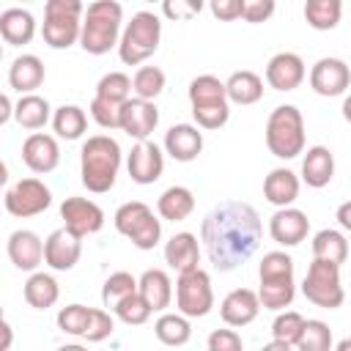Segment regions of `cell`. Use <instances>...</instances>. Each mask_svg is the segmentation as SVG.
Returning <instances> with one entry per match:
<instances>
[{"label":"cell","instance_id":"obj_44","mask_svg":"<svg viewBox=\"0 0 351 351\" xmlns=\"http://www.w3.org/2000/svg\"><path fill=\"white\" fill-rule=\"evenodd\" d=\"M302 329H304L302 313H296V310H282V313H277V318H274V324H271V337L280 340V343L296 346Z\"/></svg>","mask_w":351,"mask_h":351},{"label":"cell","instance_id":"obj_8","mask_svg":"<svg viewBox=\"0 0 351 351\" xmlns=\"http://www.w3.org/2000/svg\"><path fill=\"white\" fill-rule=\"evenodd\" d=\"M112 222H115V230L121 236H126L137 250H154L162 239V222L154 217L151 206L143 200L123 203L115 211Z\"/></svg>","mask_w":351,"mask_h":351},{"label":"cell","instance_id":"obj_32","mask_svg":"<svg viewBox=\"0 0 351 351\" xmlns=\"http://www.w3.org/2000/svg\"><path fill=\"white\" fill-rule=\"evenodd\" d=\"M14 118H16V123H19L22 129L36 132V129H44L47 121H52V107H49V101H47L44 96H38V93L19 96V101H16V107H14Z\"/></svg>","mask_w":351,"mask_h":351},{"label":"cell","instance_id":"obj_11","mask_svg":"<svg viewBox=\"0 0 351 351\" xmlns=\"http://www.w3.org/2000/svg\"><path fill=\"white\" fill-rule=\"evenodd\" d=\"M52 203V192L49 186L41 181V178H19L11 189H5L3 195V206L11 217H19V219H27V217H36L41 211H47Z\"/></svg>","mask_w":351,"mask_h":351},{"label":"cell","instance_id":"obj_30","mask_svg":"<svg viewBox=\"0 0 351 351\" xmlns=\"http://www.w3.org/2000/svg\"><path fill=\"white\" fill-rule=\"evenodd\" d=\"M189 104L192 110H200V107H219V104H228V88L219 77L214 74H200L189 82Z\"/></svg>","mask_w":351,"mask_h":351},{"label":"cell","instance_id":"obj_25","mask_svg":"<svg viewBox=\"0 0 351 351\" xmlns=\"http://www.w3.org/2000/svg\"><path fill=\"white\" fill-rule=\"evenodd\" d=\"M299 176L288 167H274L266 178H263V197L277 206V208H288L293 206V200L299 197Z\"/></svg>","mask_w":351,"mask_h":351},{"label":"cell","instance_id":"obj_23","mask_svg":"<svg viewBox=\"0 0 351 351\" xmlns=\"http://www.w3.org/2000/svg\"><path fill=\"white\" fill-rule=\"evenodd\" d=\"M203 151V132L192 123H176L165 132V154L176 162H192Z\"/></svg>","mask_w":351,"mask_h":351},{"label":"cell","instance_id":"obj_55","mask_svg":"<svg viewBox=\"0 0 351 351\" xmlns=\"http://www.w3.org/2000/svg\"><path fill=\"white\" fill-rule=\"evenodd\" d=\"M261 351H293V346H288V343H280V340H271V343H266Z\"/></svg>","mask_w":351,"mask_h":351},{"label":"cell","instance_id":"obj_52","mask_svg":"<svg viewBox=\"0 0 351 351\" xmlns=\"http://www.w3.org/2000/svg\"><path fill=\"white\" fill-rule=\"evenodd\" d=\"M335 219H337V225H340L343 230H348V233H351V200H346V203H340V206H337Z\"/></svg>","mask_w":351,"mask_h":351},{"label":"cell","instance_id":"obj_50","mask_svg":"<svg viewBox=\"0 0 351 351\" xmlns=\"http://www.w3.org/2000/svg\"><path fill=\"white\" fill-rule=\"evenodd\" d=\"M274 0H247L244 3V22H250V25H261V22H266L271 14H274Z\"/></svg>","mask_w":351,"mask_h":351},{"label":"cell","instance_id":"obj_15","mask_svg":"<svg viewBox=\"0 0 351 351\" xmlns=\"http://www.w3.org/2000/svg\"><path fill=\"white\" fill-rule=\"evenodd\" d=\"M159 126V110L154 101H145V99H137L132 96L123 107H121V132L137 143L148 140L151 132Z\"/></svg>","mask_w":351,"mask_h":351},{"label":"cell","instance_id":"obj_34","mask_svg":"<svg viewBox=\"0 0 351 351\" xmlns=\"http://www.w3.org/2000/svg\"><path fill=\"white\" fill-rule=\"evenodd\" d=\"M313 258L343 266V263L348 261V239H346L340 230H335V228L318 230V233L313 236Z\"/></svg>","mask_w":351,"mask_h":351},{"label":"cell","instance_id":"obj_6","mask_svg":"<svg viewBox=\"0 0 351 351\" xmlns=\"http://www.w3.org/2000/svg\"><path fill=\"white\" fill-rule=\"evenodd\" d=\"M266 148L277 159H293V156L304 154V118H302L299 107L280 104L269 112Z\"/></svg>","mask_w":351,"mask_h":351},{"label":"cell","instance_id":"obj_4","mask_svg":"<svg viewBox=\"0 0 351 351\" xmlns=\"http://www.w3.org/2000/svg\"><path fill=\"white\" fill-rule=\"evenodd\" d=\"M121 22L123 5L115 0H96L85 8L80 47L88 55H104L121 44Z\"/></svg>","mask_w":351,"mask_h":351},{"label":"cell","instance_id":"obj_48","mask_svg":"<svg viewBox=\"0 0 351 351\" xmlns=\"http://www.w3.org/2000/svg\"><path fill=\"white\" fill-rule=\"evenodd\" d=\"M208 351H244L241 335L236 329H214L206 340Z\"/></svg>","mask_w":351,"mask_h":351},{"label":"cell","instance_id":"obj_42","mask_svg":"<svg viewBox=\"0 0 351 351\" xmlns=\"http://www.w3.org/2000/svg\"><path fill=\"white\" fill-rule=\"evenodd\" d=\"M115 315H118V321H123L126 326H143L148 318H151V304L140 296V291L137 293H132V296H126L123 302H118L115 304V310H112Z\"/></svg>","mask_w":351,"mask_h":351},{"label":"cell","instance_id":"obj_35","mask_svg":"<svg viewBox=\"0 0 351 351\" xmlns=\"http://www.w3.org/2000/svg\"><path fill=\"white\" fill-rule=\"evenodd\" d=\"M154 335L162 346H184L189 343L192 337V326H189V318L181 315V313H162L154 324Z\"/></svg>","mask_w":351,"mask_h":351},{"label":"cell","instance_id":"obj_14","mask_svg":"<svg viewBox=\"0 0 351 351\" xmlns=\"http://www.w3.org/2000/svg\"><path fill=\"white\" fill-rule=\"evenodd\" d=\"M126 170H129V178L134 184L148 186V184L159 181L162 178V170H165V154H162V148L156 143H151V140L137 143L129 151V156H126Z\"/></svg>","mask_w":351,"mask_h":351},{"label":"cell","instance_id":"obj_22","mask_svg":"<svg viewBox=\"0 0 351 351\" xmlns=\"http://www.w3.org/2000/svg\"><path fill=\"white\" fill-rule=\"evenodd\" d=\"M165 263L176 271V274H186L192 269H200V241L195 233L189 230H181V233H173L165 244Z\"/></svg>","mask_w":351,"mask_h":351},{"label":"cell","instance_id":"obj_53","mask_svg":"<svg viewBox=\"0 0 351 351\" xmlns=\"http://www.w3.org/2000/svg\"><path fill=\"white\" fill-rule=\"evenodd\" d=\"M14 107H16V104H11L8 93H3V96H0V123H8V118L14 115Z\"/></svg>","mask_w":351,"mask_h":351},{"label":"cell","instance_id":"obj_13","mask_svg":"<svg viewBox=\"0 0 351 351\" xmlns=\"http://www.w3.org/2000/svg\"><path fill=\"white\" fill-rule=\"evenodd\" d=\"M348 85H351V69L340 58H321L310 69V88L318 96H326V99L343 96Z\"/></svg>","mask_w":351,"mask_h":351},{"label":"cell","instance_id":"obj_3","mask_svg":"<svg viewBox=\"0 0 351 351\" xmlns=\"http://www.w3.org/2000/svg\"><path fill=\"white\" fill-rule=\"evenodd\" d=\"M258 299L263 310H274L282 313L285 307H291L293 296H296V282H293V258L282 250H271L261 258L258 263Z\"/></svg>","mask_w":351,"mask_h":351},{"label":"cell","instance_id":"obj_28","mask_svg":"<svg viewBox=\"0 0 351 351\" xmlns=\"http://www.w3.org/2000/svg\"><path fill=\"white\" fill-rule=\"evenodd\" d=\"M140 296L151 304L154 313H165L173 302V282H170V274L162 271V269H145L140 274Z\"/></svg>","mask_w":351,"mask_h":351},{"label":"cell","instance_id":"obj_7","mask_svg":"<svg viewBox=\"0 0 351 351\" xmlns=\"http://www.w3.org/2000/svg\"><path fill=\"white\" fill-rule=\"evenodd\" d=\"M159 41H162V19L154 11H137L121 33L118 55L126 66H140L156 52Z\"/></svg>","mask_w":351,"mask_h":351},{"label":"cell","instance_id":"obj_57","mask_svg":"<svg viewBox=\"0 0 351 351\" xmlns=\"http://www.w3.org/2000/svg\"><path fill=\"white\" fill-rule=\"evenodd\" d=\"M58 351H88L85 346H80V343H66V346H60Z\"/></svg>","mask_w":351,"mask_h":351},{"label":"cell","instance_id":"obj_37","mask_svg":"<svg viewBox=\"0 0 351 351\" xmlns=\"http://www.w3.org/2000/svg\"><path fill=\"white\" fill-rule=\"evenodd\" d=\"M343 16L340 0H307L304 3V19L313 30H335Z\"/></svg>","mask_w":351,"mask_h":351},{"label":"cell","instance_id":"obj_39","mask_svg":"<svg viewBox=\"0 0 351 351\" xmlns=\"http://www.w3.org/2000/svg\"><path fill=\"white\" fill-rule=\"evenodd\" d=\"M137 288H140V280L134 274H129V271H112L104 280V285H101V302H104V307H112L115 310V304L123 302L126 296L137 293Z\"/></svg>","mask_w":351,"mask_h":351},{"label":"cell","instance_id":"obj_1","mask_svg":"<svg viewBox=\"0 0 351 351\" xmlns=\"http://www.w3.org/2000/svg\"><path fill=\"white\" fill-rule=\"evenodd\" d=\"M261 236V217L244 200H222L200 222V241L208 263L217 271H233L244 266L255 255Z\"/></svg>","mask_w":351,"mask_h":351},{"label":"cell","instance_id":"obj_38","mask_svg":"<svg viewBox=\"0 0 351 351\" xmlns=\"http://www.w3.org/2000/svg\"><path fill=\"white\" fill-rule=\"evenodd\" d=\"M165 82H167V77H165V71L159 66H140L134 71V77H132V93L137 99L154 101L165 90Z\"/></svg>","mask_w":351,"mask_h":351},{"label":"cell","instance_id":"obj_24","mask_svg":"<svg viewBox=\"0 0 351 351\" xmlns=\"http://www.w3.org/2000/svg\"><path fill=\"white\" fill-rule=\"evenodd\" d=\"M44 77H47V69H44V63H41L38 55H19L8 66V85L19 96L36 93V88H41Z\"/></svg>","mask_w":351,"mask_h":351},{"label":"cell","instance_id":"obj_47","mask_svg":"<svg viewBox=\"0 0 351 351\" xmlns=\"http://www.w3.org/2000/svg\"><path fill=\"white\" fill-rule=\"evenodd\" d=\"M192 118H195L197 129H222V126L228 123V118H230V104L192 110Z\"/></svg>","mask_w":351,"mask_h":351},{"label":"cell","instance_id":"obj_20","mask_svg":"<svg viewBox=\"0 0 351 351\" xmlns=\"http://www.w3.org/2000/svg\"><path fill=\"white\" fill-rule=\"evenodd\" d=\"M261 313V299H258V291H250V288H236L230 291L222 304H219V315L228 326L239 329V326H247L258 318Z\"/></svg>","mask_w":351,"mask_h":351},{"label":"cell","instance_id":"obj_56","mask_svg":"<svg viewBox=\"0 0 351 351\" xmlns=\"http://www.w3.org/2000/svg\"><path fill=\"white\" fill-rule=\"evenodd\" d=\"M343 118H346V121L351 123V93H348V96L343 99Z\"/></svg>","mask_w":351,"mask_h":351},{"label":"cell","instance_id":"obj_54","mask_svg":"<svg viewBox=\"0 0 351 351\" xmlns=\"http://www.w3.org/2000/svg\"><path fill=\"white\" fill-rule=\"evenodd\" d=\"M3 346H0V351H8L11 348V340H14V332H11V324L8 321H3Z\"/></svg>","mask_w":351,"mask_h":351},{"label":"cell","instance_id":"obj_27","mask_svg":"<svg viewBox=\"0 0 351 351\" xmlns=\"http://www.w3.org/2000/svg\"><path fill=\"white\" fill-rule=\"evenodd\" d=\"M0 36L11 47H25L36 36V19L27 8H5L0 14Z\"/></svg>","mask_w":351,"mask_h":351},{"label":"cell","instance_id":"obj_33","mask_svg":"<svg viewBox=\"0 0 351 351\" xmlns=\"http://www.w3.org/2000/svg\"><path fill=\"white\" fill-rule=\"evenodd\" d=\"M22 293H25V302H27L30 307H36V310H49V307L58 302V296H60V285H58V280H55L52 274H47V271H33V274L27 277Z\"/></svg>","mask_w":351,"mask_h":351},{"label":"cell","instance_id":"obj_45","mask_svg":"<svg viewBox=\"0 0 351 351\" xmlns=\"http://www.w3.org/2000/svg\"><path fill=\"white\" fill-rule=\"evenodd\" d=\"M121 107L123 104H115V101H107V99H99L93 96L90 101V118L101 126V129H121Z\"/></svg>","mask_w":351,"mask_h":351},{"label":"cell","instance_id":"obj_18","mask_svg":"<svg viewBox=\"0 0 351 351\" xmlns=\"http://www.w3.org/2000/svg\"><path fill=\"white\" fill-rule=\"evenodd\" d=\"M307 77L304 60L296 52H277L266 63V82L274 90H296Z\"/></svg>","mask_w":351,"mask_h":351},{"label":"cell","instance_id":"obj_21","mask_svg":"<svg viewBox=\"0 0 351 351\" xmlns=\"http://www.w3.org/2000/svg\"><path fill=\"white\" fill-rule=\"evenodd\" d=\"M5 250H8L11 263H14L19 271H36L38 263L44 261V241L38 239V233L25 230V228H19V230H14V233L8 236Z\"/></svg>","mask_w":351,"mask_h":351},{"label":"cell","instance_id":"obj_19","mask_svg":"<svg viewBox=\"0 0 351 351\" xmlns=\"http://www.w3.org/2000/svg\"><path fill=\"white\" fill-rule=\"evenodd\" d=\"M22 162H25L33 173H38V176L52 173V170L58 167V162H60L58 140H55L52 134H44V132L27 134L25 143H22Z\"/></svg>","mask_w":351,"mask_h":351},{"label":"cell","instance_id":"obj_17","mask_svg":"<svg viewBox=\"0 0 351 351\" xmlns=\"http://www.w3.org/2000/svg\"><path fill=\"white\" fill-rule=\"evenodd\" d=\"M310 233V219L302 208H277L269 217V236L280 244V247H296L307 239Z\"/></svg>","mask_w":351,"mask_h":351},{"label":"cell","instance_id":"obj_12","mask_svg":"<svg viewBox=\"0 0 351 351\" xmlns=\"http://www.w3.org/2000/svg\"><path fill=\"white\" fill-rule=\"evenodd\" d=\"M60 219H63V228L71 230L80 239L93 236V233H99L104 228L101 206L88 200V197H66L60 203Z\"/></svg>","mask_w":351,"mask_h":351},{"label":"cell","instance_id":"obj_43","mask_svg":"<svg viewBox=\"0 0 351 351\" xmlns=\"http://www.w3.org/2000/svg\"><path fill=\"white\" fill-rule=\"evenodd\" d=\"M90 313H93V307H85V304H66V307H60V313H58V329L66 332V335L82 337L85 329H88V324H90Z\"/></svg>","mask_w":351,"mask_h":351},{"label":"cell","instance_id":"obj_40","mask_svg":"<svg viewBox=\"0 0 351 351\" xmlns=\"http://www.w3.org/2000/svg\"><path fill=\"white\" fill-rule=\"evenodd\" d=\"M332 329H329V324H324V321H318V318H310V321H304V329H302V335H299V340H296V351H332Z\"/></svg>","mask_w":351,"mask_h":351},{"label":"cell","instance_id":"obj_58","mask_svg":"<svg viewBox=\"0 0 351 351\" xmlns=\"http://www.w3.org/2000/svg\"><path fill=\"white\" fill-rule=\"evenodd\" d=\"M335 351H351V337H343V340L335 346Z\"/></svg>","mask_w":351,"mask_h":351},{"label":"cell","instance_id":"obj_49","mask_svg":"<svg viewBox=\"0 0 351 351\" xmlns=\"http://www.w3.org/2000/svg\"><path fill=\"white\" fill-rule=\"evenodd\" d=\"M244 3L247 0H211L208 8L219 22H233L244 16Z\"/></svg>","mask_w":351,"mask_h":351},{"label":"cell","instance_id":"obj_9","mask_svg":"<svg viewBox=\"0 0 351 351\" xmlns=\"http://www.w3.org/2000/svg\"><path fill=\"white\" fill-rule=\"evenodd\" d=\"M302 293L315 307L337 310L346 302V291H343V282H340V266L313 258V263L307 266V274L302 280Z\"/></svg>","mask_w":351,"mask_h":351},{"label":"cell","instance_id":"obj_16","mask_svg":"<svg viewBox=\"0 0 351 351\" xmlns=\"http://www.w3.org/2000/svg\"><path fill=\"white\" fill-rule=\"evenodd\" d=\"M82 255V239L74 236L71 230L66 228H58L52 230L47 239H44V263L55 271H69L77 266Z\"/></svg>","mask_w":351,"mask_h":351},{"label":"cell","instance_id":"obj_10","mask_svg":"<svg viewBox=\"0 0 351 351\" xmlns=\"http://www.w3.org/2000/svg\"><path fill=\"white\" fill-rule=\"evenodd\" d=\"M176 307L186 318H203L214 307V288L211 277L203 269H192L186 274H178L176 282Z\"/></svg>","mask_w":351,"mask_h":351},{"label":"cell","instance_id":"obj_41","mask_svg":"<svg viewBox=\"0 0 351 351\" xmlns=\"http://www.w3.org/2000/svg\"><path fill=\"white\" fill-rule=\"evenodd\" d=\"M96 96L115 101V104H126L132 99V77H126L123 71H110L96 82Z\"/></svg>","mask_w":351,"mask_h":351},{"label":"cell","instance_id":"obj_29","mask_svg":"<svg viewBox=\"0 0 351 351\" xmlns=\"http://www.w3.org/2000/svg\"><path fill=\"white\" fill-rule=\"evenodd\" d=\"M225 88H228V101L233 104H255L263 99V80L250 71V69H241V71H233L228 80H225Z\"/></svg>","mask_w":351,"mask_h":351},{"label":"cell","instance_id":"obj_26","mask_svg":"<svg viewBox=\"0 0 351 351\" xmlns=\"http://www.w3.org/2000/svg\"><path fill=\"white\" fill-rule=\"evenodd\" d=\"M335 178V156L326 145H310L302 159V181L313 189L326 186Z\"/></svg>","mask_w":351,"mask_h":351},{"label":"cell","instance_id":"obj_46","mask_svg":"<svg viewBox=\"0 0 351 351\" xmlns=\"http://www.w3.org/2000/svg\"><path fill=\"white\" fill-rule=\"evenodd\" d=\"M112 329H115L112 315L104 313V310H99V307H93V313H90V324H88V329H85L82 337H85L88 343H101V340H107V337L112 335Z\"/></svg>","mask_w":351,"mask_h":351},{"label":"cell","instance_id":"obj_5","mask_svg":"<svg viewBox=\"0 0 351 351\" xmlns=\"http://www.w3.org/2000/svg\"><path fill=\"white\" fill-rule=\"evenodd\" d=\"M85 5L80 0H47L41 38L52 49H69L82 36Z\"/></svg>","mask_w":351,"mask_h":351},{"label":"cell","instance_id":"obj_31","mask_svg":"<svg viewBox=\"0 0 351 351\" xmlns=\"http://www.w3.org/2000/svg\"><path fill=\"white\" fill-rule=\"evenodd\" d=\"M156 211L167 222H184L195 211V195H192V189L178 186V184L176 186H167L159 195V200H156Z\"/></svg>","mask_w":351,"mask_h":351},{"label":"cell","instance_id":"obj_36","mask_svg":"<svg viewBox=\"0 0 351 351\" xmlns=\"http://www.w3.org/2000/svg\"><path fill=\"white\" fill-rule=\"evenodd\" d=\"M52 129L60 140H80L88 129V115L77 104H63L52 112Z\"/></svg>","mask_w":351,"mask_h":351},{"label":"cell","instance_id":"obj_2","mask_svg":"<svg viewBox=\"0 0 351 351\" xmlns=\"http://www.w3.org/2000/svg\"><path fill=\"white\" fill-rule=\"evenodd\" d=\"M121 145L110 134H93L82 143L80 151V176L82 186L93 195H104L115 186L118 170H121Z\"/></svg>","mask_w":351,"mask_h":351},{"label":"cell","instance_id":"obj_51","mask_svg":"<svg viewBox=\"0 0 351 351\" xmlns=\"http://www.w3.org/2000/svg\"><path fill=\"white\" fill-rule=\"evenodd\" d=\"M203 8V3H184V0H167L165 5H162V11H165V16H170V19H189V16H195L197 11Z\"/></svg>","mask_w":351,"mask_h":351}]
</instances>
